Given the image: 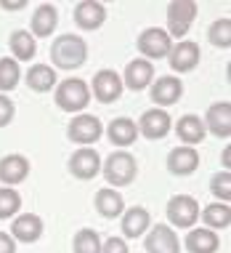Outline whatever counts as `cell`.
Segmentation results:
<instances>
[{
    "label": "cell",
    "mask_w": 231,
    "mask_h": 253,
    "mask_svg": "<svg viewBox=\"0 0 231 253\" xmlns=\"http://www.w3.org/2000/svg\"><path fill=\"white\" fill-rule=\"evenodd\" d=\"M199 216H202V221H205L207 229H213V232L229 229V224H231V205L215 200V203L205 205V208L199 211Z\"/></svg>",
    "instance_id": "obj_28"
},
{
    "label": "cell",
    "mask_w": 231,
    "mask_h": 253,
    "mask_svg": "<svg viewBox=\"0 0 231 253\" xmlns=\"http://www.w3.org/2000/svg\"><path fill=\"white\" fill-rule=\"evenodd\" d=\"M19 211H22V195L13 187H0V221L19 216Z\"/></svg>",
    "instance_id": "obj_32"
},
{
    "label": "cell",
    "mask_w": 231,
    "mask_h": 253,
    "mask_svg": "<svg viewBox=\"0 0 231 253\" xmlns=\"http://www.w3.org/2000/svg\"><path fill=\"white\" fill-rule=\"evenodd\" d=\"M120 78H122V88H128V91H146L154 83V64L146 59H133L128 61L125 72Z\"/></svg>",
    "instance_id": "obj_14"
},
{
    "label": "cell",
    "mask_w": 231,
    "mask_h": 253,
    "mask_svg": "<svg viewBox=\"0 0 231 253\" xmlns=\"http://www.w3.org/2000/svg\"><path fill=\"white\" fill-rule=\"evenodd\" d=\"M69 173L80 181H91L101 173V155L93 147H80L69 157Z\"/></svg>",
    "instance_id": "obj_10"
},
{
    "label": "cell",
    "mask_w": 231,
    "mask_h": 253,
    "mask_svg": "<svg viewBox=\"0 0 231 253\" xmlns=\"http://www.w3.org/2000/svg\"><path fill=\"white\" fill-rule=\"evenodd\" d=\"M106 139H109L114 147H120V149H128L131 144H135V139H138L135 120H131V118H114L109 123V128H106Z\"/></svg>",
    "instance_id": "obj_25"
},
{
    "label": "cell",
    "mask_w": 231,
    "mask_h": 253,
    "mask_svg": "<svg viewBox=\"0 0 231 253\" xmlns=\"http://www.w3.org/2000/svg\"><path fill=\"white\" fill-rule=\"evenodd\" d=\"M88 91H91V96L101 101V104H112V101H117L122 96V78L120 72L114 70H99L96 75H93L91 85H88Z\"/></svg>",
    "instance_id": "obj_9"
},
{
    "label": "cell",
    "mask_w": 231,
    "mask_h": 253,
    "mask_svg": "<svg viewBox=\"0 0 231 253\" xmlns=\"http://www.w3.org/2000/svg\"><path fill=\"white\" fill-rule=\"evenodd\" d=\"M24 5H27V0H3L0 8H3V11H22Z\"/></svg>",
    "instance_id": "obj_37"
},
{
    "label": "cell",
    "mask_w": 231,
    "mask_h": 253,
    "mask_svg": "<svg viewBox=\"0 0 231 253\" xmlns=\"http://www.w3.org/2000/svg\"><path fill=\"white\" fill-rule=\"evenodd\" d=\"M72 253H101V237L96 229H77L72 240Z\"/></svg>",
    "instance_id": "obj_31"
},
{
    "label": "cell",
    "mask_w": 231,
    "mask_h": 253,
    "mask_svg": "<svg viewBox=\"0 0 231 253\" xmlns=\"http://www.w3.org/2000/svg\"><path fill=\"white\" fill-rule=\"evenodd\" d=\"M210 192L215 195V200H218V203H229L231 200V173H229V170H218V173H213V179H210Z\"/></svg>",
    "instance_id": "obj_33"
},
{
    "label": "cell",
    "mask_w": 231,
    "mask_h": 253,
    "mask_svg": "<svg viewBox=\"0 0 231 253\" xmlns=\"http://www.w3.org/2000/svg\"><path fill=\"white\" fill-rule=\"evenodd\" d=\"M199 59H202V51H199V45H197L194 40H178V43H173L170 53H167V61H170V67L178 75L197 70Z\"/></svg>",
    "instance_id": "obj_15"
},
{
    "label": "cell",
    "mask_w": 231,
    "mask_h": 253,
    "mask_svg": "<svg viewBox=\"0 0 231 253\" xmlns=\"http://www.w3.org/2000/svg\"><path fill=\"white\" fill-rule=\"evenodd\" d=\"M207 38H210V43H213L215 48L229 51L231 48V19L229 16L215 19V22L210 24V30H207Z\"/></svg>",
    "instance_id": "obj_30"
},
{
    "label": "cell",
    "mask_w": 231,
    "mask_h": 253,
    "mask_svg": "<svg viewBox=\"0 0 231 253\" xmlns=\"http://www.w3.org/2000/svg\"><path fill=\"white\" fill-rule=\"evenodd\" d=\"M24 83L30 91H35V93H48L56 88L59 83V75L56 70H53L51 64H32L30 70H27L24 75Z\"/></svg>",
    "instance_id": "obj_23"
},
{
    "label": "cell",
    "mask_w": 231,
    "mask_h": 253,
    "mask_svg": "<svg viewBox=\"0 0 231 253\" xmlns=\"http://www.w3.org/2000/svg\"><path fill=\"white\" fill-rule=\"evenodd\" d=\"M85 61H88V43H85V38L72 35V32L53 38V43H51V67H53V70L72 72V70H80Z\"/></svg>",
    "instance_id": "obj_1"
},
{
    "label": "cell",
    "mask_w": 231,
    "mask_h": 253,
    "mask_svg": "<svg viewBox=\"0 0 231 253\" xmlns=\"http://www.w3.org/2000/svg\"><path fill=\"white\" fill-rule=\"evenodd\" d=\"M66 136L80 147H91L104 136V123H101L96 115H88V112H80L74 115L69 128H66Z\"/></svg>",
    "instance_id": "obj_7"
},
{
    "label": "cell",
    "mask_w": 231,
    "mask_h": 253,
    "mask_svg": "<svg viewBox=\"0 0 231 253\" xmlns=\"http://www.w3.org/2000/svg\"><path fill=\"white\" fill-rule=\"evenodd\" d=\"M101 173H104V179L112 189L128 187L138 176V160L128 149H114L106 160H101Z\"/></svg>",
    "instance_id": "obj_2"
},
{
    "label": "cell",
    "mask_w": 231,
    "mask_h": 253,
    "mask_svg": "<svg viewBox=\"0 0 231 253\" xmlns=\"http://www.w3.org/2000/svg\"><path fill=\"white\" fill-rule=\"evenodd\" d=\"M45 232V224L37 213H19L13 216V224H11V232L8 235L13 237V243H37Z\"/></svg>",
    "instance_id": "obj_16"
},
{
    "label": "cell",
    "mask_w": 231,
    "mask_h": 253,
    "mask_svg": "<svg viewBox=\"0 0 231 253\" xmlns=\"http://www.w3.org/2000/svg\"><path fill=\"white\" fill-rule=\"evenodd\" d=\"M74 24L85 32H93V30H101L106 22V5L99 3V0H80L74 5Z\"/></svg>",
    "instance_id": "obj_17"
},
{
    "label": "cell",
    "mask_w": 231,
    "mask_h": 253,
    "mask_svg": "<svg viewBox=\"0 0 231 253\" xmlns=\"http://www.w3.org/2000/svg\"><path fill=\"white\" fill-rule=\"evenodd\" d=\"M19 80H22V67H19V61L13 59H0V93L3 96H8L13 88L19 85Z\"/></svg>",
    "instance_id": "obj_29"
},
{
    "label": "cell",
    "mask_w": 231,
    "mask_h": 253,
    "mask_svg": "<svg viewBox=\"0 0 231 253\" xmlns=\"http://www.w3.org/2000/svg\"><path fill=\"white\" fill-rule=\"evenodd\" d=\"M202 123H205L207 133L218 136V139H229L231 136V104L229 101H215V104H210Z\"/></svg>",
    "instance_id": "obj_18"
},
{
    "label": "cell",
    "mask_w": 231,
    "mask_h": 253,
    "mask_svg": "<svg viewBox=\"0 0 231 253\" xmlns=\"http://www.w3.org/2000/svg\"><path fill=\"white\" fill-rule=\"evenodd\" d=\"M149 227H152V213L144 205H133L125 208L120 216V229H122V240H135V237H144Z\"/></svg>",
    "instance_id": "obj_12"
},
{
    "label": "cell",
    "mask_w": 231,
    "mask_h": 253,
    "mask_svg": "<svg viewBox=\"0 0 231 253\" xmlns=\"http://www.w3.org/2000/svg\"><path fill=\"white\" fill-rule=\"evenodd\" d=\"M175 133H178V139L183 141V147H197L205 141V123H202L199 115H183V118H178V123H175Z\"/></svg>",
    "instance_id": "obj_24"
},
{
    "label": "cell",
    "mask_w": 231,
    "mask_h": 253,
    "mask_svg": "<svg viewBox=\"0 0 231 253\" xmlns=\"http://www.w3.org/2000/svg\"><path fill=\"white\" fill-rule=\"evenodd\" d=\"M167 227L175 229H192L199 221V203L192 195H173L167 200Z\"/></svg>",
    "instance_id": "obj_5"
},
{
    "label": "cell",
    "mask_w": 231,
    "mask_h": 253,
    "mask_svg": "<svg viewBox=\"0 0 231 253\" xmlns=\"http://www.w3.org/2000/svg\"><path fill=\"white\" fill-rule=\"evenodd\" d=\"M149 96H152L154 107H160V109L173 107L183 96V80L173 78V75H162V78H157L149 85Z\"/></svg>",
    "instance_id": "obj_11"
},
{
    "label": "cell",
    "mask_w": 231,
    "mask_h": 253,
    "mask_svg": "<svg viewBox=\"0 0 231 253\" xmlns=\"http://www.w3.org/2000/svg\"><path fill=\"white\" fill-rule=\"evenodd\" d=\"M199 168V149L197 147H175L167 155V170L173 176H192Z\"/></svg>",
    "instance_id": "obj_20"
},
{
    "label": "cell",
    "mask_w": 231,
    "mask_h": 253,
    "mask_svg": "<svg viewBox=\"0 0 231 253\" xmlns=\"http://www.w3.org/2000/svg\"><path fill=\"white\" fill-rule=\"evenodd\" d=\"M30 160H27L24 155L13 152V155H5L3 160H0V181H3V187H16V184H22L27 176H30Z\"/></svg>",
    "instance_id": "obj_21"
},
{
    "label": "cell",
    "mask_w": 231,
    "mask_h": 253,
    "mask_svg": "<svg viewBox=\"0 0 231 253\" xmlns=\"http://www.w3.org/2000/svg\"><path fill=\"white\" fill-rule=\"evenodd\" d=\"M135 45H138V53L146 61L167 59V53L173 48V38L165 32V27H146L138 35V40H135Z\"/></svg>",
    "instance_id": "obj_6"
},
{
    "label": "cell",
    "mask_w": 231,
    "mask_h": 253,
    "mask_svg": "<svg viewBox=\"0 0 231 253\" xmlns=\"http://www.w3.org/2000/svg\"><path fill=\"white\" fill-rule=\"evenodd\" d=\"M181 248H186L189 253H215L221 248V237H218V232H213L207 227H192Z\"/></svg>",
    "instance_id": "obj_22"
},
{
    "label": "cell",
    "mask_w": 231,
    "mask_h": 253,
    "mask_svg": "<svg viewBox=\"0 0 231 253\" xmlns=\"http://www.w3.org/2000/svg\"><path fill=\"white\" fill-rule=\"evenodd\" d=\"M197 19V3L194 0H173V3H167V35L173 40H186L189 30H192Z\"/></svg>",
    "instance_id": "obj_4"
},
{
    "label": "cell",
    "mask_w": 231,
    "mask_h": 253,
    "mask_svg": "<svg viewBox=\"0 0 231 253\" xmlns=\"http://www.w3.org/2000/svg\"><path fill=\"white\" fill-rule=\"evenodd\" d=\"M13 115H16V107H13V101H11L8 96H3V93H0V128L11 126Z\"/></svg>",
    "instance_id": "obj_34"
},
{
    "label": "cell",
    "mask_w": 231,
    "mask_h": 253,
    "mask_svg": "<svg viewBox=\"0 0 231 253\" xmlns=\"http://www.w3.org/2000/svg\"><path fill=\"white\" fill-rule=\"evenodd\" d=\"M144 248L146 253H181V240L173 227L157 224V227H149L144 237Z\"/></svg>",
    "instance_id": "obj_13"
},
{
    "label": "cell",
    "mask_w": 231,
    "mask_h": 253,
    "mask_svg": "<svg viewBox=\"0 0 231 253\" xmlns=\"http://www.w3.org/2000/svg\"><path fill=\"white\" fill-rule=\"evenodd\" d=\"M8 45L13 61H30L37 53V40L30 35V30H13L8 35Z\"/></svg>",
    "instance_id": "obj_27"
},
{
    "label": "cell",
    "mask_w": 231,
    "mask_h": 253,
    "mask_svg": "<svg viewBox=\"0 0 231 253\" xmlns=\"http://www.w3.org/2000/svg\"><path fill=\"white\" fill-rule=\"evenodd\" d=\"M93 205H96L99 216H104V218H120L122 211H125V200H122V195L117 192V189H112V187L99 189L96 197H93Z\"/></svg>",
    "instance_id": "obj_26"
},
{
    "label": "cell",
    "mask_w": 231,
    "mask_h": 253,
    "mask_svg": "<svg viewBox=\"0 0 231 253\" xmlns=\"http://www.w3.org/2000/svg\"><path fill=\"white\" fill-rule=\"evenodd\" d=\"M53 101L61 112H85V107L91 104V91H88V83L83 78H66L59 80L56 88H53Z\"/></svg>",
    "instance_id": "obj_3"
},
{
    "label": "cell",
    "mask_w": 231,
    "mask_h": 253,
    "mask_svg": "<svg viewBox=\"0 0 231 253\" xmlns=\"http://www.w3.org/2000/svg\"><path fill=\"white\" fill-rule=\"evenodd\" d=\"M0 253H16V243L8 232H0Z\"/></svg>",
    "instance_id": "obj_36"
},
{
    "label": "cell",
    "mask_w": 231,
    "mask_h": 253,
    "mask_svg": "<svg viewBox=\"0 0 231 253\" xmlns=\"http://www.w3.org/2000/svg\"><path fill=\"white\" fill-rule=\"evenodd\" d=\"M59 27V8L51 3H40L30 19V35L32 38H51Z\"/></svg>",
    "instance_id": "obj_19"
},
{
    "label": "cell",
    "mask_w": 231,
    "mask_h": 253,
    "mask_svg": "<svg viewBox=\"0 0 231 253\" xmlns=\"http://www.w3.org/2000/svg\"><path fill=\"white\" fill-rule=\"evenodd\" d=\"M223 170H229V147L223 149Z\"/></svg>",
    "instance_id": "obj_38"
},
{
    "label": "cell",
    "mask_w": 231,
    "mask_h": 253,
    "mask_svg": "<svg viewBox=\"0 0 231 253\" xmlns=\"http://www.w3.org/2000/svg\"><path fill=\"white\" fill-rule=\"evenodd\" d=\"M135 128H138V136H144V139H149V141H160L173 131V118H170L167 109L152 107L138 118Z\"/></svg>",
    "instance_id": "obj_8"
},
{
    "label": "cell",
    "mask_w": 231,
    "mask_h": 253,
    "mask_svg": "<svg viewBox=\"0 0 231 253\" xmlns=\"http://www.w3.org/2000/svg\"><path fill=\"white\" fill-rule=\"evenodd\" d=\"M101 253H131V248L122 237H109V240L101 243Z\"/></svg>",
    "instance_id": "obj_35"
}]
</instances>
